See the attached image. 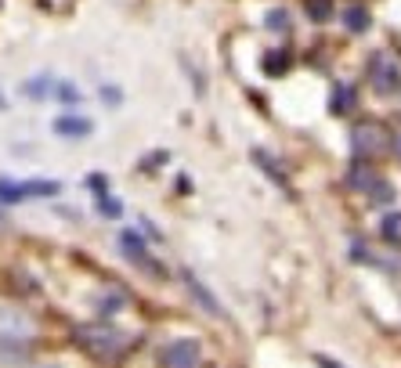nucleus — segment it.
Masks as SVG:
<instances>
[{
	"mask_svg": "<svg viewBox=\"0 0 401 368\" xmlns=\"http://www.w3.org/2000/svg\"><path fill=\"white\" fill-rule=\"evenodd\" d=\"M181 278H184V286H188V289H192V296H196V303H199V307H206V314H213V318H221V303H217V300H213V293H210V289H206V286H203V282L196 278V274H192V271H184V274H181Z\"/></svg>",
	"mask_w": 401,
	"mask_h": 368,
	"instance_id": "nucleus-8",
	"label": "nucleus"
},
{
	"mask_svg": "<svg viewBox=\"0 0 401 368\" xmlns=\"http://www.w3.org/2000/svg\"><path fill=\"white\" fill-rule=\"evenodd\" d=\"M373 87L380 90V94H397L401 90V69H397V61H390L387 54H376L373 58Z\"/></svg>",
	"mask_w": 401,
	"mask_h": 368,
	"instance_id": "nucleus-3",
	"label": "nucleus"
},
{
	"mask_svg": "<svg viewBox=\"0 0 401 368\" xmlns=\"http://www.w3.org/2000/svg\"><path fill=\"white\" fill-rule=\"evenodd\" d=\"M0 199H4V202L25 199V195H22V184H15V180H0Z\"/></svg>",
	"mask_w": 401,
	"mask_h": 368,
	"instance_id": "nucleus-20",
	"label": "nucleus"
},
{
	"mask_svg": "<svg viewBox=\"0 0 401 368\" xmlns=\"http://www.w3.org/2000/svg\"><path fill=\"white\" fill-rule=\"evenodd\" d=\"M29 336H33V321L22 311L0 307V340H29Z\"/></svg>",
	"mask_w": 401,
	"mask_h": 368,
	"instance_id": "nucleus-5",
	"label": "nucleus"
},
{
	"mask_svg": "<svg viewBox=\"0 0 401 368\" xmlns=\"http://www.w3.org/2000/svg\"><path fill=\"white\" fill-rule=\"evenodd\" d=\"M123 307V293H102L98 296V311L102 314H112V311H119Z\"/></svg>",
	"mask_w": 401,
	"mask_h": 368,
	"instance_id": "nucleus-18",
	"label": "nucleus"
},
{
	"mask_svg": "<svg viewBox=\"0 0 401 368\" xmlns=\"http://www.w3.org/2000/svg\"><path fill=\"white\" fill-rule=\"evenodd\" d=\"M54 134H58V137H87V134H90V119L61 116V119H54Z\"/></svg>",
	"mask_w": 401,
	"mask_h": 368,
	"instance_id": "nucleus-9",
	"label": "nucleus"
},
{
	"mask_svg": "<svg viewBox=\"0 0 401 368\" xmlns=\"http://www.w3.org/2000/svg\"><path fill=\"white\" fill-rule=\"evenodd\" d=\"M119 250H123V253H127V257H131L134 264H141V267H148L152 274H163V267H160L156 260H152V253L145 250V242H141V238H138L134 231H127V235H123V238H119Z\"/></svg>",
	"mask_w": 401,
	"mask_h": 368,
	"instance_id": "nucleus-6",
	"label": "nucleus"
},
{
	"mask_svg": "<svg viewBox=\"0 0 401 368\" xmlns=\"http://www.w3.org/2000/svg\"><path fill=\"white\" fill-rule=\"evenodd\" d=\"M376 184V170L369 166V159H354L351 166H347V188H354V192H369Z\"/></svg>",
	"mask_w": 401,
	"mask_h": 368,
	"instance_id": "nucleus-7",
	"label": "nucleus"
},
{
	"mask_svg": "<svg viewBox=\"0 0 401 368\" xmlns=\"http://www.w3.org/2000/svg\"><path fill=\"white\" fill-rule=\"evenodd\" d=\"M199 357H203V350H199L196 340H174V343L163 347L167 368H199Z\"/></svg>",
	"mask_w": 401,
	"mask_h": 368,
	"instance_id": "nucleus-4",
	"label": "nucleus"
},
{
	"mask_svg": "<svg viewBox=\"0 0 401 368\" xmlns=\"http://www.w3.org/2000/svg\"><path fill=\"white\" fill-rule=\"evenodd\" d=\"M344 25L351 29V33H365V29H369V11H365L361 4H351V8L344 11Z\"/></svg>",
	"mask_w": 401,
	"mask_h": 368,
	"instance_id": "nucleus-13",
	"label": "nucleus"
},
{
	"mask_svg": "<svg viewBox=\"0 0 401 368\" xmlns=\"http://www.w3.org/2000/svg\"><path fill=\"white\" fill-rule=\"evenodd\" d=\"M390 145L383 123H358L351 130V148H354V159H373Z\"/></svg>",
	"mask_w": 401,
	"mask_h": 368,
	"instance_id": "nucleus-2",
	"label": "nucleus"
},
{
	"mask_svg": "<svg viewBox=\"0 0 401 368\" xmlns=\"http://www.w3.org/2000/svg\"><path fill=\"white\" fill-rule=\"evenodd\" d=\"M369 199H373V202H390V199H394V188H390L387 180H380V177H376V184L369 188Z\"/></svg>",
	"mask_w": 401,
	"mask_h": 368,
	"instance_id": "nucleus-19",
	"label": "nucleus"
},
{
	"mask_svg": "<svg viewBox=\"0 0 401 368\" xmlns=\"http://www.w3.org/2000/svg\"><path fill=\"white\" fill-rule=\"evenodd\" d=\"M264 25L268 29H289V11H282V8H275L268 18H264Z\"/></svg>",
	"mask_w": 401,
	"mask_h": 368,
	"instance_id": "nucleus-21",
	"label": "nucleus"
},
{
	"mask_svg": "<svg viewBox=\"0 0 401 368\" xmlns=\"http://www.w3.org/2000/svg\"><path fill=\"white\" fill-rule=\"evenodd\" d=\"M336 116H344V112H351L354 109V87L351 83H336L333 87V105H329Z\"/></svg>",
	"mask_w": 401,
	"mask_h": 368,
	"instance_id": "nucleus-11",
	"label": "nucleus"
},
{
	"mask_svg": "<svg viewBox=\"0 0 401 368\" xmlns=\"http://www.w3.org/2000/svg\"><path fill=\"white\" fill-rule=\"evenodd\" d=\"M61 184L58 180H25L22 184V195H58Z\"/></svg>",
	"mask_w": 401,
	"mask_h": 368,
	"instance_id": "nucleus-15",
	"label": "nucleus"
},
{
	"mask_svg": "<svg viewBox=\"0 0 401 368\" xmlns=\"http://www.w3.org/2000/svg\"><path fill=\"white\" fill-rule=\"evenodd\" d=\"M54 98L66 102V105H76V102H80V90H76L73 83H66V80H58V83H54Z\"/></svg>",
	"mask_w": 401,
	"mask_h": 368,
	"instance_id": "nucleus-16",
	"label": "nucleus"
},
{
	"mask_svg": "<svg viewBox=\"0 0 401 368\" xmlns=\"http://www.w3.org/2000/svg\"><path fill=\"white\" fill-rule=\"evenodd\" d=\"M390 152H394V159L401 163V130H397V134L390 137Z\"/></svg>",
	"mask_w": 401,
	"mask_h": 368,
	"instance_id": "nucleus-24",
	"label": "nucleus"
},
{
	"mask_svg": "<svg viewBox=\"0 0 401 368\" xmlns=\"http://www.w3.org/2000/svg\"><path fill=\"white\" fill-rule=\"evenodd\" d=\"M307 15L315 22H325L333 15V0H307Z\"/></svg>",
	"mask_w": 401,
	"mask_h": 368,
	"instance_id": "nucleus-17",
	"label": "nucleus"
},
{
	"mask_svg": "<svg viewBox=\"0 0 401 368\" xmlns=\"http://www.w3.org/2000/svg\"><path fill=\"white\" fill-rule=\"evenodd\" d=\"M315 361H318V368H344V364H336V361H333V357H325V354H318Z\"/></svg>",
	"mask_w": 401,
	"mask_h": 368,
	"instance_id": "nucleus-26",
	"label": "nucleus"
},
{
	"mask_svg": "<svg viewBox=\"0 0 401 368\" xmlns=\"http://www.w3.org/2000/svg\"><path fill=\"white\" fill-rule=\"evenodd\" d=\"M253 163H257V166H261V170L275 180V184H279V188H286V173H282V166H279V163H275V159L268 156V152H261V148H257V152H253Z\"/></svg>",
	"mask_w": 401,
	"mask_h": 368,
	"instance_id": "nucleus-12",
	"label": "nucleus"
},
{
	"mask_svg": "<svg viewBox=\"0 0 401 368\" xmlns=\"http://www.w3.org/2000/svg\"><path fill=\"white\" fill-rule=\"evenodd\" d=\"M87 184H90L95 192H105V177H102V173H90V180H87Z\"/></svg>",
	"mask_w": 401,
	"mask_h": 368,
	"instance_id": "nucleus-23",
	"label": "nucleus"
},
{
	"mask_svg": "<svg viewBox=\"0 0 401 368\" xmlns=\"http://www.w3.org/2000/svg\"><path fill=\"white\" fill-rule=\"evenodd\" d=\"M102 209H105V217H119V202H109V199H105Z\"/></svg>",
	"mask_w": 401,
	"mask_h": 368,
	"instance_id": "nucleus-25",
	"label": "nucleus"
},
{
	"mask_svg": "<svg viewBox=\"0 0 401 368\" xmlns=\"http://www.w3.org/2000/svg\"><path fill=\"white\" fill-rule=\"evenodd\" d=\"M80 343H83L90 354H98V357H116L123 347H127L123 332H116V329H109V325H87V329H80Z\"/></svg>",
	"mask_w": 401,
	"mask_h": 368,
	"instance_id": "nucleus-1",
	"label": "nucleus"
},
{
	"mask_svg": "<svg viewBox=\"0 0 401 368\" xmlns=\"http://www.w3.org/2000/svg\"><path fill=\"white\" fill-rule=\"evenodd\" d=\"M380 238H383L387 245H397V250H401V209L383 213V221H380Z\"/></svg>",
	"mask_w": 401,
	"mask_h": 368,
	"instance_id": "nucleus-10",
	"label": "nucleus"
},
{
	"mask_svg": "<svg viewBox=\"0 0 401 368\" xmlns=\"http://www.w3.org/2000/svg\"><path fill=\"white\" fill-rule=\"evenodd\" d=\"M47 87H51V80H33V83H25V90L33 94L37 102H44V94H47Z\"/></svg>",
	"mask_w": 401,
	"mask_h": 368,
	"instance_id": "nucleus-22",
	"label": "nucleus"
},
{
	"mask_svg": "<svg viewBox=\"0 0 401 368\" xmlns=\"http://www.w3.org/2000/svg\"><path fill=\"white\" fill-rule=\"evenodd\" d=\"M264 69H268V76H282L289 69V51H268L264 54Z\"/></svg>",
	"mask_w": 401,
	"mask_h": 368,
	"instance_id": "nucleus-14",
	"label": "nucleus"
}]
</instances>
